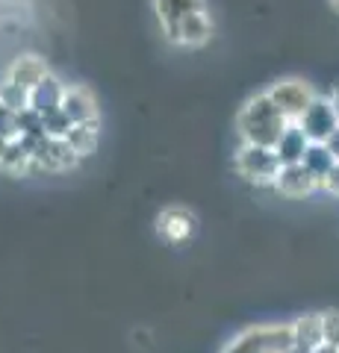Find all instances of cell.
<instances>
[{"mask_svg":"<svg viewBox=\"0 0 339 353\" xmlns=\"http://www.w3.org/2000/svg\"><path fill=\"white\" fill-rule=\"evenodd\" d=\"M289 121L278 112V106L269 101L266 92L248 97L242 109L236 112V130L242 136V145H257V148H271L280 141L287 132Z\"/></svg>","mask_w":339,"mask_h":353,"instance_id":"6da1fadb","label":"cell"},{"mask_svg":"<svg viewBox=\"0 0 339 353\" xmlns=\"http://www.w3.org/2000/svg\"><path fill=\"white\" fill-rule=\"evenodd\" d=\"M325 148H327V150H331V157H333V159L339 162V130L333 132V136H331V139H327V141H325Z\"/></svg>","mask_w":339,"mask_h":353,"instance_id":"7402d4cb","label":"cell"},{"mask_svg":"<svg viewBox=\"0 0 339 353\" xmlns=\"http://www.w3.org/2000/svg\"><path fill=\"white\" fill-rule=\"evenodd\" d=\"M301 165L307 168L316 180H322V176L327 174L336 165V159L331 157V150H327L325 145H310L307 148V153H304V159H301Z\"/></svg>","mask_w":339,"mask_h":353,"instance_id":"e0dca14e","label":"cell"},{"mask_svg":"<svg viewBox=\"0 0 339 353\" xmlns=\"http://www.w3.org/2000/svg\"><path fill=\"white\" fill-rule=\"evenodd\" d=\"M275 189L283 194V197H307L319 189V180L304 168V165H280V174L275 180Z\"/></svg>","mask_w":339,"mask_h":353,"instance_id":"7c38bea8","label":"cell"},{"mask_svg":"<svg viewBox=\"0 0 339 353\" xmlns=\"http://www.w3.org/2000/svg\"><path fill=\"white\" fill-rule=\"evenodd\" d=\"M292 336H295V347L301 350H316L325 341L322 336V312H307L292 321Z\"/></svg>","mask_w":339,"mask_h":353,"instance_id":"5bb4252c","label":"cell"},{"mask_svg":"<svg viewBox=\"0 0 339 353\" xmlns=\"http://www.w3.org/2000/svg\"><path fill=\"white\" fill-rule=\"evenodd\" d=\"M331 103H333V112H336V118H339V85L333 88V94H331Z\"/></svg>","mask_w":339,"mask_h":353,"instance_id":"cb8c5ba5","label":"cell"},{"mask_svg":"<svg viewBox=\"0 0 339 353\" xmlns=\"http://www.w3.org/2000/svg\"><path fill=\"white\" fill-rule=\"evenodd\" d=\"M266 97L278 106V112L289 121V124H298V118L307 112V106L316 101V92L307 80L301 77H283L266 92Z\"/></svg>","mask_w":339,"mask_h":353,"instance_id":"277c9868","label":"cell"},{"mask_svg":"<svg viewBox=\"0 0 339 353\" xmlns=\"http://www.w3.org/2000/svg\"><path fill=\"white\" fill-rule=\"evenodd\" d=\"M154 12H157L162 36H168L183 21H189L201 12H210V6H206V0H154Z\"/></svg>","mask_w":339,"mask_h":353,"instance_id":"9c48e42d","label":"cell"},{"mask_svg":"<svg viewBox=\"0 0 339 353\" xmlns=\"http://www.w3.org/2000/svg\"><path fill=\"white\" fill-rule=\"evenodd\" d=\"M233 168L245 183L254 185H275L280 174V159L271 148H257V145H242L233 157Z\"/></svg>","mask_w":339,"mask_h":353,"instance_id":"3957f363","label":"cell"},{"mask_svg":"<svg viewBox=\"0 0 339 353\" xmlns=\"http://www.w3.org/2000/svg\"><path fill=\"white\" fill-rule=\"evenodd\" d=\"M0 103H3L9 112L21 115V112H27L30 109V92H24V88H18V85L3 80L0 83Z\"/></svg>","mask_w":339,"mask_h":353,"instance_id":"ac0fdd59","label":"cell"},{"mask_svg":"<svg viewBox=\"0 0 339 353\" xmlns=\"http://www.w3.org/2000/svg\"><path fill=\"white\" fill-rule=\"evenodd\" d=\"M210 39H213V15L210 12H201L189 21H183L180 27H174L166 36V41L177 44V48H189V50L204 48Z\"/></svg>","mask_w":339,"mask_h":353,"instance_id":"30bf717a","label":"cell"},{"mask_svg":"<svg viewBox=\"0 0 339 353\" xmlns=\"http://www.w3.org/2000/svg\"><path fill=\"white\" fill-rule=\"evenodd\" d=\"M97 127H101V121H89V124H71L65 141H68V148L77 153L80 159L92 157V153L97 150Z\"/></svg>","mask_w":339,"mask_h":353,"instance_id":"2e32d148","label":"cell"},{"mask_svg":"<svg viewBox=\"0 0 339 353\" xmlns=\"http://www.w3.org/2000/svg\"><path fill=\"white\" fill-rule=\"evenodd\" d=\"M80 162V157L68 148L65 139H50L41 136L36 145H32V165L30 174H41V171H68Z\"/></svg>","mask_w":339,"mask_h":353,"instance_id":"8992f818","label":"cell"},{"mask_svg":"<svg viewBox=\"0 0 339 353\" xmlns=\"http://www.w3.org/2000/svg\"><path fill=\"white\" fill-rule=\"evenodd\" d=\"M292 347V324H254L236 333L222 353H289Z\"/></svg>","mask_w":339,"mask_h":353,"instance_id":"7a4b0ae2","label":"cell"},{"mask_svg":"<svg viewBox=\"0 0 339 353\" xmlns=\"http://www.w3.org/2000/svg\"><path fill=\"white\" fill-rule=\"evenodd\" d=\"M50 71H48V62L36 57V53H21V57L9 65L6 71V83H12L18 88H24V92H32L41 80H45Z\"/></svg>","mask_w":339,"mask_h":353,"instance_id":"8fae6325","label":"cell"},{"mask_svg":"<svg viewBox=\"0 0 339 353\" xmlns=\"http://www.w3.org/2000/svg\"><path fill=\"white\" fill-rule=\"evenodd\" d=\"M62 92H65V83L59 77L48 74L36 88L30 92V112H36L39 118H45L50 112H57L59 103H62Z\"/></svg>","mask_w":339,"mask_h":353,"instance_id":"4fadbf2b","label":"cell"},{"mask_svg":"<svg viewBox=\"0 0 339 353\" xmlns=\"http://www.w3.org/2000/svg\"><path fill=\"white\" fill-rule=\"evenodd\" d=\"M59 112L71 121V124H89V121H101V109H97V97L89 85H65Z\"/></svg>","mask_w":339,"mask_h":353,"instance_id":"ba28073f","label":"cell"},{"mask_svg":"<svg viewBox=\"0 0 339 353\" xmlns=\"http://www.w3.org/2000/svg\"><path fill=\"white\" fill-rule=\"evenodd\" d=\"M6 148H9V141H6V139H0V159H3V153H6Z\"/></svg>","mask_w":339,"mask_h":353,"instance_id":"d4e9b609","label":"cell"},{"mask_svg":"<svg viewBox=\"0 0 339 353\" xmlns=\"http://www.w3.org/2000/svg\"><path fill=\"white\" fill-rule=\"evenodd\" d=\"M41 127H45V136H50V139H65V136H68V130H71V121L57 109V112H50V115L41 118Z\"/></svg>","mask_w":339,"mask_h":353,"instance_id":"d6986e66","label":"cell"},{"mask_svg":"<svg viewBox=\"0 0 339 353\" xmlns=\"http://www.w3.org/2000/svg\"><path fill=\"white\" fill-rule=\"evenodd\" d=\"M198 230V218L189 206H166L157 215V236L168 245H183Z\"/></svg>","mask_w":339,"mask_h":353,"instance_id":"52a82bcc","label":"cell"},{"mask_svg":"<svg viewBox=\"0 0 339 353\" xmlns=\"http://www.w3.org/2000/svg\"><path fill=\"white\" fill-rule=\"evenodd\" d=\"M307 148H310V141L301 132V127L298 124H289L287 132L280 136V141L275 145V153H278L280 165H298L304 159V153H307Z\"/></svg>","mask_w":339,"mask_h":353,"instance_id":"9a60e30c","label":"cell"},{"mask_svg":"<svg viewBox=\"0 0 339 353\" xmlns=\"http://www.w3.org/2000/svg\"><path fill=\"white\" fill-rule=\"evenodd\" d=\"M327 6H331V9H333V12L339 15V0H327Z\"/></svg>","mask_w":339,"mask_h":353,"instance_id":"484cf974","label":"cell"},{"mask_svg":"<svg viewBox=\"0 0 339 353\" xmlns=\"http://www.w3.org/2000/svg\"><path fill=\"white\" fill-rule=\"evenodd\" d=\"M3 109H6V106H3V103H0V112H3Z\"/></svg>","mask_w":339,"mask_h":353,"instance_id":"4316f807","label":"cell"},{"mask_svg":"<svg viewBox=\"0 0 339 353\" xmlns=\"http://www.w3.org/2000/svg\"><path fill=\"white\" fill-rule=\"evenodd\" d=\"M322 336L327 345L339 347V312L336 309H327V312H322Z\"/></svg>","mask_w":339,"mask_h":353,"instance_id":"ffe728a7","label":"cell"},{"mask_svg":"<svg viewBox=\"0 0 339 353\" xmlns=\"http://www.w3.org/2000/svg\"><path fill=\"white\" fill-rule=\"evenodd\" d=\"M298 127H301L304 136H307L310 145H325V141L339 130V118L333 112L331 97L316 94V101L307 106V112L298 118Z\"/></svg>","mask_w":339,"mask_h":353,"instance_id":"5b68a950","label":"cell"},{"mask_svg":"<svg viewBox=\"0 0 339 353\" xmlns=\"http://www.w3.org/2000/svg\"><path fill=\"white\" fill-rule=\"evenodd\" d=\"M319 189H325V192H331V194L339 197V162L319 180Z\"/></svg>","mask_w":339,"mask_h":353,"instance_id":"44dd1931","label":"cell"},{"mask_svg":"<svg viewBox=\"0 0 339 353\" xmlns=\"http://www.w3.org/2000/svg\"><path fill=\"white\" fill-rule=\"evenodd\" d=\"M313 353H339V347H333V345H327V341H322V345L316 347Z\"/></svg>","mask_w":339,"mask_h":353,"instance_id":"603a6c76","label":"cell"}]
</instances>
